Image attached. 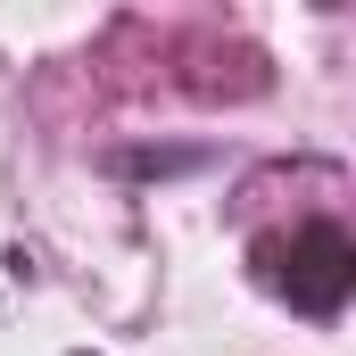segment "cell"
Here are the masks:
<instances>
[{"mask_svg":"<svg viewBox=\"0 0 356 356\" xmlns=\"http://www.w3.org/2000/svg\"><path fill=\"white\" fill-rule=\"evenodd\" d=\"M257 257H266V282L298 315H315V323H332L356 298V241L340 224H298L290 241H266Z\"/></svg>","mask_w":356,"mask_h":356,"instance_id":"obj_1","label":"cell"},{"mask_svg":"<svg viewBox=\"0 0 356 356\" xmlns=\"http://www.w3.org/2000/svg\"><path fill=\"white\" fill-rule=\"evenodd\" d=\"M199 149H116V175H191Z\"/></svg>","mask_w":356,"mask_h":356,"instance_id":"obj_2","label":"cell"}]
</instances>
